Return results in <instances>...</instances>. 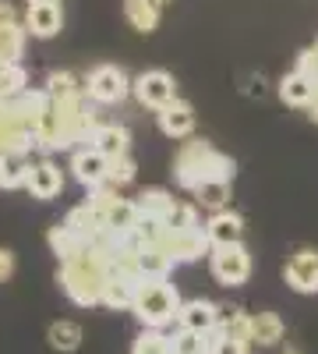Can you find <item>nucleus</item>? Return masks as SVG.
I'll return each instance as SVG.
<instances>
[{
  "instance_id": "obj_1",
  "label": "nucleus",
  "mask_w": 318,
  "mask_h": 354,
  "mask_svg": "<svg viewBox=\"0 0 318 354\" xmlns=\"http://www.w3.org/2000/svg\"><path fill=\"white\" fill-rule=\"evenodd\" d=\"M113 273V266H110V255L96 245H89L85 252H78L74 259L61 262V273H57V280H61L64 294L81 305V308H89V305H103V287Z\"/></svg>"
},
{
  "instance_id": "obj_2",
  "label": "nucleus",
  "mask_w": 318,
  "mask_h": 354,
  "mask_svg": "<svg viewBox=\"0 0 318 354\" xmlns=\"http://www.w3.org/2000/svg\"><path fill=\"white\" fill-rule=\"evenodd\" d=\"M173 181L184 192H195L206 181H234V160L216 153L206 138H188L173 160Z\"/></svg>"
},
{
  "instance_id": "obj_3",
  "label": "nucleus",
  "mask_w": 318,
  "mask_h": 354,
  "mask_svg": "<svg viewBox=\"0 0 318 354\" xmlns=\"http://www.w3.org/2000/svg\"><path fill=\"white\" fill-rule=\"evenodd\" d=\"M181 294L166 277H146L138 283V298H135V315L141 326H152V330H163L170 326L173 319L181 315Z\"/></svg>"
},
{
  "instance_id": "obj_4",
  "label": "nucleus",
  "mask_w": 318,
  "mask_h": 354,
  "mask_svg": "<svg viewBox=\"0 0 318 354\" xmlns=\"http://www.w3.org/2000/svg\"><path fill=\"white\" fill-rule=\"evenodd\" d=\"M131 85L135 82L117 64H99V68L89 71V78H85V93H89V100L99 103V106H113V103L128 100Z\"/></svg>"
},
{
  "instance_id": "obj_5",
  "label": "nucleus",
  "mask_w": 318,
  "mask_h": 354,
  "mask_svg": "<svg viewBox=\"0 0 318 354\" xmlns=\"http://www.w3.org/2000/svg\"><path fill=\"white\" fill-rule=\"evenodd\" d=\"M209 266H212V277L223 287H241L251 277V252L237 241V245H219L209 252Z\"/></svg>"
},
{
  "instance_id": "obj_6",
  "label": "nucleus",
  "mask_w": 318,
  "mask_h": 354,
  "mask_svg": "<svg viewBox=\"0 0 318 354\" xmlns=\"http://www.w3.org/2000/svg\"><path fill=\"white\" fill-rule=\"evenodd\" d=\"M131 93H135V100L141 106L163 110V106H170L173 100H177V82H173V75H166L159 68L156 71H141L135 78V85H131Z\"/></svg>"
},
{
  "instance_id": "obj_7",
  "label": "nucleus",
  "mask_w": 318,
  "mask_h": 354,
  "mask_svg": "<svg viewBox=\"0 0 318 354\" xmlns=\"http://www.w3.org/2000/svg\"><path fill=\"white\" fill-rule=\"evenodd\" d=\"M71 174H74V181L85 185V188H99L106 185V174H110V160L96 149V145H81V149L71 153Z\"/></svg>"
},
{
  "instance_id": "obj_8",
  "label": "nucleus",
  "mask_w": 318,
  "mask_h": 354,
  "mask_svg": "<svg viewBox=\"0 0 318 354\" xmlns=\"http://www.w3.org/2000/svg\"><path fill=\"white\" fill-rule=\"evenodd\" d=\"M283 280L290 283L297 294H318V252L301 248L290 262L283 266Z\"/></svg>"
},
{
  "instance_id": "obj_9",
  "label": "nucleus",
  "mask_w": 318,
  "mask_h": 354,
  "mask_svg": "<svg viewBox=\"0 0 318 354\" xmlns=\"http://www.w3.org/2000/svg\"><path fill=\"white\" fill-rule=\"evenodd\" d=\"M64 223L78 234V238L85 241V245H99L103 238H106V223H103V213L96 209L92 202H81V205H74V209L64 216Z\"/></svg>"
},
{
  "instance_id": "obj_10",
  "label": "nucleus",
  "mask_w": 318,
  "mask_h": 354,
  "mask_svg": "<svg viewBox=\"0 0 318 354\" xmlns=\"http://www.w3.org/2000/svg\"><path fill=\"white\" fill-rule=\"evenodd\" d=\"M28 195L32 198H43V202H50V198H57L64 192V174H61V167H57L53 160H39V163H32V170H28Z\"/></svg>"
},
{
  "instance_id": "obj_11",
  "label": "nucleus",
  "mask_w": 318,
  "mask_h": 354,
  "mask_svg": "<svg viewBox=\"0 0 318 354\" xmlns=\"http://www.w3.org/2000/svg\"><path fill=\"white\" fill-rule=\"evenodd\" d=\"M163 248L173 255V262H195V259H201V255H209V252H212V241H209L206 227H201V230L170 234Z\"/></svg>"
},
{
  "instance_id": "obj_12",
  "label": "nucleus",
  "mask_w": 318,
  "mask_h": 354,
  "mask_svg": "<svg viewBox=\"0 0 318 354\" xmlns=\"http://www.w3.org/2000/svg\"><path fill=\"white\" fill-rule=\"evenodd\" d=\"M156 117H159V131L166 138H191L195 131V106L184 100H173L170 106L156 110Z\"/></svg>"
},
{
  "instance_id": "obj_13",
  "label": "nucleus",
  "mask_w": 318,
  "mask_h": 354,
  "mask_svg": "<svg viewBox=\"0 0 318 354\" xmlns=\"http://www.w3.org/2000/svg\"><path fill=\"white\" fill-rule=\"evenodd\" d=\"M61 25H64L61 4H28V11H25V28H28V36H36V39H53L57 32H61Z\"/></svg>"
},
{
  "instance_id": "obj_14",
  "label": "nucleus",
  "mask_w": 318,
  "mask_h": 354,
  "mask_svg": "<svg viewBox=\"0 0 318 354\" xmlns=\"http://www.w3.org/2000/svg\"><path fill=\"white\" fill-rule=\"evenodd\" d=\"M219 322V305L206 301V298H191L181 305V315H177V326L181 330H195V333H209Z\"/></svg>"
},
{
  "instance_id": "obj_15",
  "label": "nucleus",
  "mask_w": 318,
  "mask_h": 354,
  "mask_svg": "<svg viewBox=\"0 0 318 354\" xmlns=\"http://www.w3.org/2000/svg\"><path fill=\"white\" fill-rule=\"evenodd\" d=\"M206 234H209L212 248H219V245H237V241L244 238V216L234 213V209H219V213L209 216Z\"/></svg>"
},
{
  "instance_id": "obj_16",
  "label": "nucleus",
  "mask_w": 318,
  "mask_h": 354,
  "mask_svg": "<svg viewBox=\"0 0 318 354\" xmlns=\"http://www.w3.org/2000/svg\"><path fill=\"white\" fill-rule=\"evenodd\" d=\"M138 283L141 280H135V277H128V273H117L113 270L110 273V280H106V287H103V305L106 308H135V298H138Z\"/></svg>"
},
{
  "instance_id": "obj_17",
  "label": "nucleus",
  "mask_w": 318,
  "mask_h": 354,
  "mask_svg": "<svg viewBox=\"0 0 318 354\" xmlns=\"http://www.w3.org/2000/svg\"><path fill=\"white\" fill-rule=\"evenodd\" d=\"M315 93H318V85H315L308 75H301V71H290V75H283V78H279V100H283L286 106H301V110H308L311 100H315Z\"/></svg>"
},
{
  "instance_id": "obj_18",
  "label": "nucleus",
  "mask_w": 318,
  "mask_h": 354,
  "mask_svg": "<svg viewBox=\"0 0 318 354\" xmlns=\"http://www.w3.org/2000/svg\"><path fill=\"white\" fill-rule=\"evenodd\" d=\"M92 145L106 160H121L131 153V135L124 124H99V131L92 135Z\"/></svg>"
},
{
  "instance_id": "obj_19",
  "label": "nucleus",
  "mask_w": 318,
  "mask_h": 354,
  "mask_svg": "<svg viewBox=\"0 0 318 354\" xmlns=\"http://www.w3.org/2000/svg\"><path fill=\"white\" fill-rule=\"evenodd\" d=\"M131 238H135L138 248H159V245H166V238H170V227H166L163 216L141 213L138 223H135V234H131Z\"/></svg>"
},
{
  "instance_id": "obj_20",
  "label": "nucleus",
  "mask_w": 318,
  "mask_h": 354,
  "mask_svg": "<svg viewBox=\"0 0 318 354\" xmlns=\"http://www.w3.org/2000/svg\"><path fill=\"white\" fill-rule=\"evenodd\" d=\"M283 340V319L276 312H258L251 315V344L258 347H276Z\"/></svg>"
},
{
  "instance_id": "obj_21",
  "label": "nucleus",
  "mask_w": 318,
  "mask_h": 354,
  "mask_svg": "<svg viewBox=\"0 0 318 354\" xmlns=\"http://www.w3.org/2000/svg\"><path fill=\"white\" fill-rule=\"evenodd\" d=\"M124 18L131 21L135 32H156L159 25V4H152V0H124Z\"/></svg>"
},
{
  "instance_id": "obj_22",
  "label": "nucleus",
  "mask_w": 318,
  "mask_h": 354,
  "mask_svg": "<svg viewBox=\"0 0 318 354\" xmlns=\"http://www.w3.org/2000/svg\"><path fill=\"white\" fill-rule=\"evenodd\" d=\"M46 241H50V248H53V255L61 259V262H68V259H74L78 252H85L89 245H85L78 234L68 227V223H57V227H50V234H46Z\"/></svg>"
},
{
  "instance_id": "obj_23",
  "label": "nucleus",
  "mask_w": 318,
  "mask_h": 354,
  "mask_svg": "<svg viewBox=\"0 0 318 354\" xmlns=\"http://www.w3.org/2000/svg\"><path fill=\"white\" fill-rule=\"evenodd\" d=\"M46 340H50V347H53V351L71 354V351H78V347H81V326H78V322H71V319H57V322H50Z\"/></svg>"
},
{
  "instance_id": "obj_24",
  "label": "nucleus",
  "mask_w": 318,
  "mask_h": 354,
  "mask_svg": "<svg viewBox=\"0 0 318 354\" xmlns=\"http://www.w3.org/2000/svg\"><path fill=\"white\" fill-rule=\"evenodd\" d=\"M191 195H195V205H201V209H209V213L230 209V181H206Z\"/></svg>"
},
{
  "instance_id": "obj_25",
  "label": "nucleus",
  "mask_w": 318,
  "mask_h": 354,
  "mask_svg": "<svg viewBox=\"0 0 318 354\" xmlns=\"http://www.w3.org/2000/svg\"><path fill=\"white\" fill-rule=\"evenodd\" d=\"M216 326L226 333V337H237V340H248L251 344V315L237 305H219V322Z\"/></svg>"
},
{
  "instance_id": "obj_26",
  "label": "nucleus",
  "mask_w": 318,
  "mask_h": 354,
  "mask_svg": "<svg viewBox=\"0 0 318 354\" xmlns=\"http://www.w3.org/2000/svg\"><path fill=\"white\" fill-rule=\"evenodd\" d=\"M25 39H28L25 21H8V25H0V57H8L11 64H18L21 53H25Z\"/></svg>"
},
{
  "instance_id": "obj_27",
  "label": "nucleus",
  "mask_w": 318,
  "mask_h": 354,
  "mask_svg": "<svg viewBox=\"0 0 318 354\" xmlns=\"http://www.w3.org/2000/svg\"><path fill=\"white\" fill-rule=\"evenodd\" d=\"M28 156H0V188L4 192H14V188H25L28 185Z\"/></svg>"
},
{
  "instance_id": "obj_28",
  "label": "nucleus",
  "mask_w": 318,
  "mask_h": 354,
  "mask_svg": "<svg viewBox=\"0 0 318 354\" xmlns=\"http://www.w3.org/2000/svg\"><path fill=\"white\" fill-rule=\"evenodd\" d=\"M46 93H50V100L64 103V100L85 96V85H78V78H74L71 71H50V75H46Z\"/></svg>"
},
{
  "instance_id": "obj_29",
  "label": "nucleus",
  "mask_w": 318,
  "mask_h": 354,
  "mask_svg": "<svg viewBox=\"0 0 318 354\" xmlns=\"http://www.w3.org/2000/svg\"><path fill=\"white\" fill-rule=\"evenodd\" d=\"M138 266H141V280L146 277H166L173 270V255L159 248H138Z\"/></svg>"
},
{
  "instance_id": "obj_30",
  "label": "nucleus",
  "mask_w": 318,
  "mask_h": 354,
  "mask_svg": "<svg viewBox=\"0 0 318 354\" xmlns=\"http://www.w3.org/2000/svg\"><path fill=\"white\" fill-rule=\"evenodd\" d=\"M170 234H184V230H201V220H198V205L191 202H173V209L163 216Z\"/></svg>"
},
{
  "instance_id": "obj_31",
  "label": "nucleus",
  "mask_w": 318,
  "mask_h": 354,
  "mask_svg": "<svg viewBox=\"0 0 318 354\" xmlns=\"http://www.w3.org/2000/svg\"><path fill=\"white\" fill-rule=\"evenodd\" d=\"M135 202H138V209H141V213H149V216H166V213L173 209V202H177V198H173L166 188H146Z\"/></svg>"
},
{
  "instance_id": "obj_32",
  "label": "nucleus",
  "mask_w": 318,
  "mask_h": 354,
  "mask_svg": "<svg viewBox=\"0 0 318 354\" xmlns=\"http://www.w3.org/2000/svg\"><path fill=\"white\" fill-rule=\"evenodd\" d=\"M131 354H173V340H170V337H163L159 330L146 326V330H141V333L135 337Z\"/></svg>"
},
{
  "instance_id": "obj_33",
  "label": "nucleus",
  "mask_w": 318,
  "mask_h": 354,
  "mask_svg": "<svg viewBox=\"0 0 318 354\" xmlns=\"http://www.w3.org/2000/svg\"><path fill=\"white\" fill-rule=\"evenodd\" d=\"M21 93H28V75L21 64H11L0 78V100H18Z\"/></svg>"
},
{
  "instance_id": "obj_34",
  "label": "nucleus",
  "mask_w": 318,
  "mask_h": 354,
  "mask_svg": "<svg viewBox=\"0 0 318 354\" xmlns=\"http://www.w3.org/2000/svg\"><path fill=\"white\" fill-rule=\"evenodd\" d=\"M170 340H173V354H209V351H206V333L177 330Z\"/></svg>"
},
{
  "instance_id": "obj_35",
  "label": "nucleus",
  "mask_w": 318,
  "mask_h": 354,
  "mask_svg": "<svg viewBox=\"0 0 318 354\" xmlns=\"http://www.w3.org/2000/svg\"><path fill=\"white\" fill-rule=\"evenodd\" d=\"M131 181H135V160H131V153H128V156H121V160H110L106 185L124 188V185H131Z\"/></svg>"
},
{
  "instance_id": "obj_36",
  "label": "nucleus",
  "mask_w": 318,
  "mask_h": 354,
  "mask_svg": "<svg viewBox=\"0 0 318 354\" xmlns=\"http://www.w3.org/2000/svg\"><path fill=\"white\" fill-rule=\"evenodd\" d=\"M294 71L308 75V78L318 85V46H308V50L297 53V68H294Z\"/></svg>"
},
{
  "instance_id": "obj_37",
  "label": "nucleus",
  "mask_w": 318,
  "mask_h": 354,
  "mask_svg": "<svg viewBox=\"0 0 318 354\" xmlns=\"http://www.w3.org/2000/svg\"><path fill=\"white\" fill-rule=\"evenodd\" d=\"M212 354H248V340H237V337H226L223 333V340L216 344Z\"/></svg>"
},
{
  "instance_id": "obj_38",
  "label": "nucleus",
  "mask_w": 318,
  "mask_h": 354,
  "mask_svg": "<svg viewBox=\"0 0 318 354\" xmlns=\"http://www.w3.org/2000/svg\"><path fill=\"white\" fill-rule=\"evenodd\" d=\"M14 277V255L8 248H0V283Z\"/></svg>"
},
{
  "instance_id": "obj_39",
  "label": "nucleus",
  "mask_w": 318,
  "mask_h": 354,
  "mask_svg": "<svg viewBox=\"0 0 318 354\" xmlns=\"http://www.w3.org/2000/svg\"><path fill=\"white\" fill-rule=\"evenodd\" d=\"M8 21H18V11L11 0H0V25H8Z\"/></svg>"
},
{
  "instance_id": "obj_40",
  "label": "nucleus",
  "mask_w": 318,
  "mask_h": 354,
  "mask_svg": "<svg viewBox=\"0 0 318 354\" xmlns=\"http://www.w3.org/2000/svg\"><path fill=\"white\" fill-rule=\"evenodd\" d=\"M308 117L318 124V93H315V100H311V106H308Z\"/></svg>"
},
{
  "instance_id": "obj_41",
  "label": "nucleus",
  "mask_w": 318,
  "mask_h": 354,
  "mask_svg": "<svg viewBox=\"0 0 318 354\" xmlns=\"http://www.w3.org/2000/svg\"><path fill=\"white\" fill-rule=\"evenodd\" d=\"M11 68V61H8V57H0V78H4V71Z\"/></svg>"
},
{
  "instance_id": "obj_42",
  "label": "nucleus",
  "mask_w": 318,
  "mask_h": 354,
  "mask_svg": "<svg viewBox=\"0 0 318 354\" xmlns=\"http://www.w3.org/2000/svg\"><path fill=\"white\" fill-rule=\"evenodd\" d=\"M28 4H61V0H28Z\"/></svg>"
},
{
  "instance_id": "obj_43",
  "label": "nucleus",
  "mask_w": 318,
  "mask_h": 354,
  "mask_svg": "<svg viewBox=\"0 0 318 354\" xmlns=\"http://www.w3.org/2000/svg\"><path fill=\"white\" fill-rule=\"evenodd\" d=\"M152 4H159V8H163V4H166V0H152Z\"/></svg>"
},
{
  "instance_id": "obj_44",
  "label": "nucleus",
  "mask_w": 318,
  "mask_h": 354,
  "mask_svg": "<svg viewBox=\"0 0 318 354\" xmlns=\"http://www.w3.org/2000/svg\"><path fill=\"white\" fill-rule=\"evenodd\" d=\"M283 354H301V351H283Z\"/></svg>"
},
{
  "instance_id": "obj_45",
  "label": "nucleus",
  "mask_w": 318,
  "mask_h": 354,
  "mask_svg": "<svg viewBox=\"0 0 318 354\" xmlns=\"http://www.w3.org/2000/svg\"><path fill=\"white\" fill-rule=\"evenodd\" d=\"M315 46H318V39H315Z\"/></svg>"
}]
</instances>
